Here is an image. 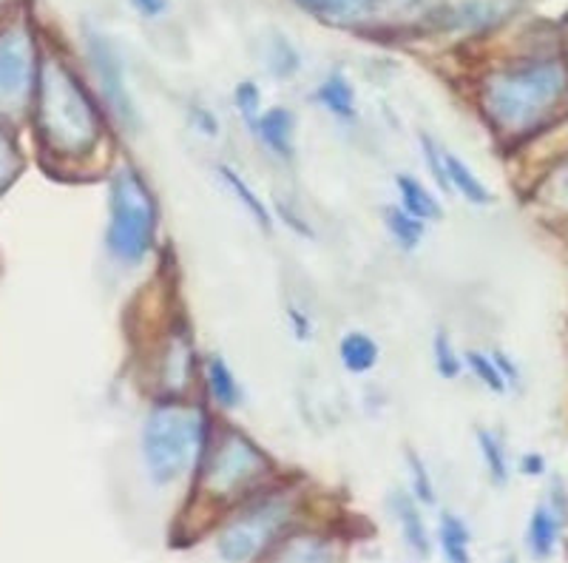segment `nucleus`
I'll list each match as a JSON object with an SVG mask.
<instances>
[{
	"instance_id": "obj_30",
	"label": "nucleus",
	"mask_w": 568,
	"mask_h": 563,
	"mask_svg": "<svg viewBox=\"0 0 568 563\" xmlns=\"http://www.w3.org/2000/svg\"><path fill=\"white\" fill-rule=\"evenodd\" d=\"M131 7H134L142 17H159L168 12V0H131Z\"/></svg>"
},
{
	"instance_id": "obj_33",
	"label": "nucleus",
	"mask_w": 568,
	"mask_h": 563,
	"mask_svg": "<svg viewBox=\"0 0 568 563\" xmlns=\"http://www.w3.org/2000/svg\"><path fill=\"white\" fill-rule=\"evenodd\" d=\"M494 361H498V368H501L503 379H515V382H517V370H515V364H508L506 356L498 354V356H494Z\"/></svg>"
},
{
	"instance_id": "obj_8",
	"label": "nucleus",
	"mask_w": 568,
	"mask_h": 563,
	"mask_svg": "<svg viewBox=\"0 0 568 563\" xmlns=\"http://www.w3.org/2000/svg\"><path fill=\"white\" fill-rule=\"evenodd\" d=\"M89 52H91V66H94V72H98L100 91H103L105 103L112 105V112L117 114L126 126L137 128L140 126V114H137L134 108V100L128 98L126 84H122V63L120 57H117V52L112 49V43L91 31Z\"/></svg>"
},
{
	"instance_id": "obj_20",
	"label": "nucleus",
	"mask_w": 568,
	"mask_h": 563,
	"mask_svg": "<svg viewBox=\"0 0 568 563\" xmlns=\"http://www.w3.org/2000/svg\"><path fill=\"white\" fill-rule=\"evenodd\" d=\"M219 174H222V180L228 182V188H231V191H233V196H236V200H240V203L245 205L247 214H250V217H254L256 222H259V226L264 228V231H270V228H273V219H270V210L264 208L262 200L256 196L254 188L247 185V182L242 180L240 174L233 171V168L219 166Z\"/></svg>"
},
{
	"instance_id": "obj_4",
	"label": "nucleus",
	"mask_w": 568,
	"mask_h": 563,
	"mask_svg": "<svg viewBox=\"0 0 568 563\" xmlns=\"http://www.w3.org/2000/svg\"><path fill=\"white\" fill-rule=\"evenodd\" d=\"M157 231V203L137 168L126 166L108 185V231L105 248L122 265H140Z\"/></svg>"
},
{
	"instance_id": "obj_2",
	"label": "nucleus",
	"mask_w": 568,
	"mask_h": 563,
	"mask_svg": "<svg viewBox=\"0 0 568 563\" xmlns=\"http://www.w3.org/2000/svg\"><path fill=\"white\" fill-rule=\"evenodd\" d=\"M38 128L43 143L68 157H80L100 140V114L61 61L43 63L38 77Z\"/></svg>"
},
{
	"instance_id": "obj_11",
	"label": "nucleus",
	"mask_w": 568,
	"mask_h": 563,
	"mask_svg": "<svg viewBox=\"0 0 568 563\" xmlns=\"http://www.w3.org/2000/svg\"><path fill=\"white\" fill-rule=\"evenodd\" d=\"M392 512H396V521L401 526L406 547L415 555H429V535H426V524L421 519V510L415 507V501L406 492H396L392 496Z\"/></svg>"
},
{
	"instance_id": "obj_6",
	"label": "nucleus",
	"mask_w": 568,
	"mask_h": 563,
	"mask_svg": "<svg viewBox=\"0 0 568 563\" xmlns=\"http://www.w3.org/2000/svg\"><path fill=\"white\" fill-rule=\"evenodd\" d=\"M287 515H291V503L284 498H268V501L256 503L242 512L231 526H224L217 541L219 555L224 561H250V558L262 555L284 529Z\"/></svg>"
},
{
	"instance_id": "obj_28",
	"label": "nucleus",
	"mask_w": 568,
	"mask_h": 563,
	"mask_svg": "<svg viewBox=\"0 0 568 563\" xmlns=\"http://www.w3.org/2000/svg\"><path fill=\"white\" fill-rule=\"evenodd\" d=\"M236 108H240L242 117L254 126V120L259 117V89H256V84L245 80V84L236 86Z\"/></svg>"
},
{
	"instance_id": "obj_24",
	"label": "nucleus",
	"mask_w": 568,
	"mask_h": 563,
	"mask_svg": "<svg viewBox=\"0 0 568 563\" xmlns=\"http://www.w3.org/2000/svg\"><path fill=\"white\" fill-rule=\"evenodd\" d=\"M433 356L435 370H438L441 379H457V375H461V356L455 354V347H452V342H449V336L443 331L435 333Z\"/></svg>"
},
{
	"instance_id": "obj_9",
	"label": "nucleus",
	"mask_w": 568,
	"mask_h": 563,
	"mask_svg": "<svg viewBox=\"0 0 568 563\" xmlns=\"http://www.w3.org/2000/svg\"><path fill=\"white\" fill-rule=\"evenodd\" d=\"M254 131L273 154L284 159L293 157V151H296V117H293L291 108H282V105L268 108L254 120Z\"/></svg>"
},
{
	"instance_id": "obj_10",
	"label": "nucleus",
	"mask_w": 568,
	"mask_h": 563,
	"mask_svg": "<svg viewBox=\"0 0 568 563\" xmlns=\"http://www.w3.org/2000/svg\"><path fill=\"white\" fill-rule=\"evenodd\" d=\"M315 103L324 105L338 120H356V91H352L350 80L341 72L324 77L322 86L315 89Z\"/></svg>"
},
{
	"instance_id": "obj_26",
	"label": "nucleus",
	"mask_w": 568,
	"mask_h": 563,
	"mask_svg": "<svg viewBox=\"0 0 568 563\" xmlns=\"http://www.w3.org/2000/svg\"><path fill=\"white\" fill-rule=\"evenodd\" d=\"M406 459H410V475H412V489H415V498L421 503H435V487L433 478H429V470L424 466V461L415 456V452H406Z\"/></svg>"
},
{
	"instance_id": "obj_27",
	"label": "nucleus",
	"mask_w": 568,
	"mask_h": 563,
	"mask_svg": "<svg viewBox=\"0 0 568 563\" xmlns=\"http://www.w3.org/2000/svg\"><path fill=\"white\" fill-rule=\"evenodd\" d=\"M421 145H424V159L426 166H429V174H433V180L443 188V191H452L449 185V174H447V159H443V151L435 145L433 137H421Z\"/></svg>"
},
{
	"instance_id": "obj_18",
	"label": "nucleus",
	"mask_w": 568,
	"mask_h": 563,
	"mask_svg": "<svg viewBox=\"0 0 568 563\" xmlns=\"http://www.w3.org/2000/svg\"><path fill=\"white\" fill-rule=\"evenodd\" d=\"M384 226H387V231L392 233V240L404 251H412L424 240V219L412 217L404 205H401V208H398V205L384 208Z\"/></svg>"
},
{
	"instance_id": "obj_32",
	"label": "nucleus",
	"mask_w": 568,
	"mask_h": 563,
	"mask_svg": "<svg viewBox=\"0 0 568 563\" xmlns=\"http://www.w3.org/2000/svg\"><path fill=\"white\" fill-rule=\"evenodd\" d=\"M543 470H546V464H543V459H540V456H526V459H524V473L540 475V473H543Z\"/></svg>"
},
{
	"instance_id": "obj_5",
	"label": "nucleus",
	"mask_w": 568,
	"mask_h": 563,
	"mask_svg": "<svg viewBox=\"0 0 568 563\" xmlns=\"http://www.w3.org/2000/svg\"><path fill=\"white\" fill-rule=\"evenodd\" d=\"M38 52L26 26L0 31V120H21L38 89Z\"/></svg>"
},
{
	"instance_id": "obj_23",
	"label": "nucleus",
	"mask_w": 568,
	"mask_h": 563,
	"mask_svg": "<svg viewBox=\"0 0 568 563\" xmlns=\"http://www.w3.org/2000/svg\"><path fill=\"white\" fill-rule=\"evenodd\" d=\"M299 54L291 46V40L282 35H273V46H270V68L276 77H293L299 72Z\"/></svg>"
},
{
	"instance_id": "obj_14",
	"label": "nucleus",
	"mask_w": 568,
	"mask_h": 563,
	"mask_svg": "<svg viewBox=\"0 0 568 563\" xmlns=\"http://www.w3.org/2000/svg\"><path fill=\"white\" fill-rule=\"evenodd\" d=\"M443 159H447L449 185L455 188L457 194L466 196V200H469V203H475V205H487L489 200H492L489 188L483 185L478 177H475V171L466 166L464 159L455 157V154H449V151H443Z\"/></svg>"
},
{
	"instance_id": "obj_3",
	"label": "nucleus",
	"mask_w": 568,
	"mask_h": 563,
	"mask_svg": "<svg viewBox=\"0 0 568 563\" xmlns=\"http://www.w3.org/2000/svg\"><path fill=\"white\" fill-rule=\"evenodd\" d=\"M208 442V421L199 407L159 405L142 430V459L157 487L173 484L194 470Z\"/></svg>"
},
{
	"instance_id": "obj_19",
	"label": "nucleus",
	"mask_w": 568,
	"mask_h": 563,
	"mask_svg": "<svg viewBox=\"0 0 568 563\" xmlns=\"http://www.w3.org/2000/svg\"><path fill=\"white\" fill-rule=\"evenodd\" d=\"M557 538H560V519H557L548 507H538V510L531 512L529 535H526L531 552L548 555L554 549V543H557Z\"/></svg>"
},
{
	"instance_id": "obj_31",
	"label": "nucleus",
	"mask_w": 568,
	"mask_h": 563,
	"mask_svg": "<svg viewBox=\"0 0 568 563\" xmlns=\"http://www.w3.org/2000/svg\"><path fill=\"white\" fill-rule=\"evenodd\" d=\"M194 117H196V126L203 128L205 135H217L219 131V126H217V120H214V114L210 112H205V108H194Z\"/></svg>"
},
{
	"instance_id": "obj_16",
	"label": "nucleus",
	"mask_w": 568,
	"mask_h": 563,
	"mask_svg": "<svg viewBox=\"0 0 568 563\" xmlns=\"http://www.w3.org/2000/svg\"><path fill=\"white\" fill-rule=\"evenodd\" d=\"M338 356H341V364H345L350 373H366V370L375 368L378 361V345L366 333H347L338 345Z\"/></svg>"
},
{
	"instance_id": "obj_25",
	"label": "nucleus",
	"mask_w": 568,
	"mask_h": 563,
	"mask_svg": "<svg viewBox=\"0 0 568 563\" xmlns=\"http://www.w3.org/2000/svg\"><path fill=\"white\" fill-rule=\"evenodd\" d=\"M466 364H469V370L478 375L480 382L487 384L489 391H494V393L506 391V379H503L501 368H498V361H494V359H489V356L475 354V350H472V354H466Z\"/></svg>"
},
{
	"instance_id": "obj_22",
	"label": "nucleus",
	"mask_w": 568,
	"mask_h": 563,
	"mask_svg": "<svg viewBox=\"0 0 568 563\" xmlns=\"http://www.w3.org/2000/svg\"><path fill=\"white\" fill-rule=\"evenodd\" d=\"M478 447H480V456H483V461H487L489 475H492L498 484H506L508 461H506V452H503V444L498 442V436L489 433V430H478Z\"/></svg>"
},
{
	"instance_id": "obj_34",
	"label": "nucleus",
	"mask_w": 568,
	"mask_h": 563,
	"mask_svg": "<svg viewBox=\"0 0 568 563\" xmlns=\"http://www.w3.org/2000/svg\"><path fill=\"white\" fill-rule=\"evenodd\" d=\"M563 191H566V196H568V171H566V180H563Z\"/></svg>"
},
{
	"instance_id": "obj_17",
	"label": "nucleus",
	"mask_w": 568,
	"mask_h": 563,
	"mask_svg": "<svg viewBox=\"0 0 568 563\" xmlns=\"http://www.w3.org/2000/svg\"><path fill=\"white\" fill-rule=\"evenodd\" d=\"M396 185L398 194H401V205L410 210L412 217L424 219V222L426 219H441V205H438V200H435L418 180H412V177L401 174L396 180Z\"/></svg>"
},
{
	"instance_id": "obj_29",
	"label": "nucleus",
	"mask_w": 568,
	"mask_h": 563,
	"mask_svg": "<svg viewBox=\"0 0 568 563\" xmlns=\"http://www.w3.org/2000/svg\"><path fill=\"white\" fill-rule=\"evenodd\" d=\"M17 166H21V163H17L15 149H12V143H9V140H7V135L0 131V191H3V188H7L9 182H12V177H15Z\"/></svg>"
},
{
	"instance_id": "obj_1",
	"label": "nucleus",
	"mask_w": 568,
	"mask_h": 563,
	"mask_svg": "<svg viewBox=\"0 0 568 563\" xmlns=\"http://www.w3.org/2000/svg\"><path fill=\"white\" fill-rule=\"evenodd\" d=\"M568 72L557 61H529L498 72L483 86V108L503 131H529L566 98Z\"/></svg>"
},
{
	"instance_id": "obj_7",
	"label": "nucleus",
	"mask_w": 568,
	"mask_h": 563,
	"mask_svg": "<svg viewBox=\"0 0 568 563\" xmlns=\"http://www.w3.org/2000/svg\"><path fill=\"white\" fill-rule=\"evenodd\" d=\"M268 456L242 433H228L210 456L205 484L214 496H240L268 473Z\"/></svg>"
},
{
	"instance_id": "obj_21",
	"label": "nucleus",
	"mask_w": 568,
	"mask_h": 563,
	"mask_svg": "<svg viewBox=\"0 0 568 563\" xmlns=\"http://www.w3.org/2000/svg\"><path fill=\"white\" fill-rule=\"evenodd\" d=\"M441 547L449 561H469V526L452 512H447L441 519Z\"/></svg>"
},
{
	"instance_id": "obj_15",
	"label": "nucleus",
	"mask_w": 568,
	"mask_h": 563,
	"mask_svg": "<svg viewBox=\"0 0 568 563\" xmlns=\"http://www.w3.org/2000/svg\"><path fill=\"white\" fill-rule=\"evenodd\" d=\"M191 382V338L180 333L171 338L168 356H165V387L171 393H182Z\"/></svg>"
},
{
	"instance_id": "obj_13",
	"label": "nucleus",
	"mask_w": 568,
	"mask_h": 563,
	"mask_svg": "<svg viewBox=\"0 0 568 563\" xmlns=\"http://www.w3.org/2000/svg\"><path fill=\"white\" fill-rule=\"evenodd\" d=\"M305 12L327 23H352L364 17L373 0H296Z\"/></svg>"
},
{
	"instance_id": "obj_12",
	"label": "nucleus",
	"mask_w": 568,
	"mask_h": 563,
	"mask_svg": "<svg viewBox=\"0 0 568 563\" xmlns=\"http://www.w3.org/2000/svg\"><path fill=\"white\" fill-rule=\"evenodd\" d=\"M205 379H208V391L214 401L222 407H236L242 401V387L236 382L233 370L228 368V361L222 356H210L205 364Z\"/></svg>"
}]
</instances>
